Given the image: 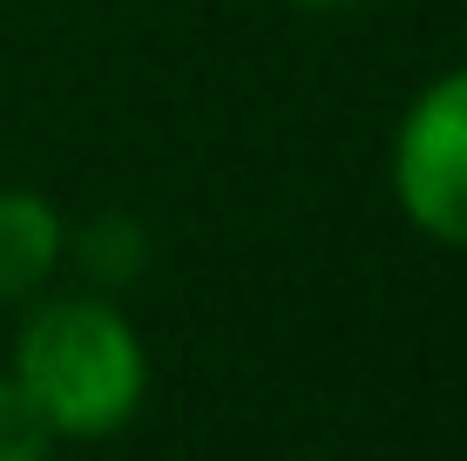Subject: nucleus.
<instances>
[{
	"label": "nucleus",
	"instance_id": "obj_5",
	"mask_svg": "<svg viewBox=\"0 0 467 461\" xmlns=\"http://www.w3.org/2000/svg\"><path fill=\"white\" fill-rule=\"evenodd\" d=\"M47 455H55V427L41 421L21 380L0 373V461H47Z\"/></svg>",
	"mask_w": 467,
	"mask_h": 461
},
{
	"label": "nucleus",
	"instance_id": "obj_1",
	"mask_svg": "<svg viewBox=\"0 0 467 461\" xmlns=\"http://www.w3.org/2000/svg\"><path fill=\"white\" fill-rule=\"evenodd\" d=\"M7 373L27 387V401L41 407L55 441L122 435L142 414V393H150L142 332L109 299H41L21 320Z\"/></svg>",
	"mask_w": 467,
	"mask_h": 461
},
{
	"label": "nucleus",
	"instance_id": "obj_6",
	"mask_svg": "<svg viewBox=\"0 0 467 461\" xmlns=\"http://www.w3.org/2000/svg\"><path fill=\"white\" fill-rule=\"evenodd\" d=\"M292 7H305V14H339V7H359V0H292Z\"/></svg>",
	"mask_w": 467,
	"mask_h": 461
},
{
	"label": "nucleus",
	"instance_id": "obj_2",
	"mask_svg": "<svg viewBox=\"0 0 467 461\" xmlns=\"http://www.w3.org/2000/svg\"><path fill=\"white\" fill-rule=\"evenodd\" d=\"M386 177L413 231L447 251H467V68L427 82L407 102Z\"/></svg>",
	"mask_w": 467,
	"mask_h": 461
},
{
	"label": "nucleus",
	"instance_id": "obj_4",
	"mask_svg": "<svg viewBox=\"0 0 467 461\" xmlns=\"http://www.w3.org/2000/svg\"><path fill=\"white\" fill-rule=\"evenodd\" d=\"M75 258H82V272L88 278H102V285H129L150 265V231L136 225L129 211H102L95 225L75 237Z\"/></svg>",
	"mask_w": 467,
	"mask_h": 461
},
{
	"label": "nucleus",
	"instance_id": "obj_3",
	"mask_svg": "<svg viewBox=\"0 0 467 461\" xmlns=\"http://www.w3.org/2000/svg\"><path fill=\"white\" fill-rule=\"evenodd\" d=\"M61 251H68V225L55 204L27 183H0V306L41 299Z\"/></svg>",
	"mask_w": 467,
	"mask_h": 461
}]
</instances>
